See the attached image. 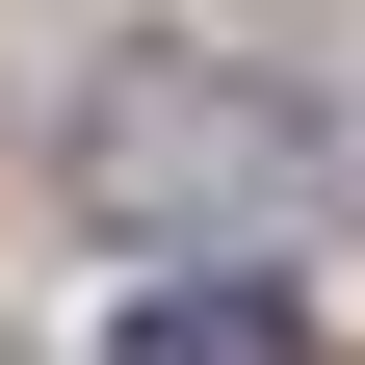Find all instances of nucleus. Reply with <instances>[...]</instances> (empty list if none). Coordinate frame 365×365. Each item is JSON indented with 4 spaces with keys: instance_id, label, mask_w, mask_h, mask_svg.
<instances>
[{
    "instance_id": "nucleus-1",
    "label": "nucleus",
    "mask_w": 365,
    "mask_h": 365,
    "mask_svg": "<svg viewBox=\"0 0 365 365\" xmlns=\"http://www.w3.org/2000/svg\"><path fill=\"white\" fill-rule=\"evenodd\" d=\"M130 365H313V339H287L261 287H209V261H182V287H130Z\"/></svg>"
}]
</instances>
